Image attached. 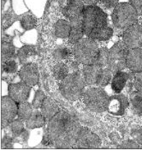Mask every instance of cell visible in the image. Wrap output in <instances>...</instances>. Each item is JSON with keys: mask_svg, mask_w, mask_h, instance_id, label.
<instances>
[{"mask_svg": "<svg viewBox=\"0 0 142 150\" xmlns=\"http://www.w3.org/2000/svg\"><path fill=\"white\" fill-rule=\"evenodd\" d=\"M81 129L78 118L63 109L50 119L47 131L57 149H70L75 147Z\"/></svg>", "mask_w": 142, "mask_h": 150, "instance_id": "obj_1", "label": "cell"}, {"mask_svg": "<svg viewBox=\"0 0 142 150\" xmlns=\"http://www.w3.org/2000/svg\"><path fill=\"white\" fill-rule=\"evenodd\" d=\"M107 21L106 13L101 8L96 5H86L82 15L84 35L93 40L103 28L108 25Z\"/></svg>", "mask_w": 142, "mask_h": 150, "instance_id": "obj_2", "label": "cell"}, {"mask_svg": "<svg viewBox=\"0 0 142 150\" xmlns=\"http://www.w3.org/2000/svg\"><path fill=\"white\" fill-rule=\"evenodd\" d=\"M86 85L82 71L76 70L62 80L59 84V90L65 99L75 101L83 95Z\"/></svg>", "mask_w": 142, "mask_h": 150, "instance_id": "obj_3", "label": "cell"}, {"mask_svg": "<svg viewBox=\"0 0 142 150\" xmlns=\"http://www.w3.org/2000/svg\"><path fill=\"white\" fill-rule=\"evenodd\" d=\"M99 49L95 40L85 38L75 44L73 54L76 61L83 65H89L97 63Z\"/></svg>", "mask_w": 142, "mask_h": 150, "instance_id": "obj_4", "label": "cell"}, {"mask_svg": "<svg viewBox=\"0 0 142 150\" xmlns=\"http://www.w3.org/2000/svg\"><path fill=\"white\" fill-rule=\"evenodd\" d=\"M139 14L131 3H120L113 10L112 22L119 29H127L137 23Z\"/></svg>", "mask_w": 142, "mask_h": 150, "instance_id": "obj_5", "label": "cell"}, {"mask_svg": "<svg viewBox=\"0 0 142 150\" xmlns=\"http://www.w3.org/2000/svg\"><path fill=\"white\" fill-rule=\"evenodd\" d=\"M82 96L84 104L90 111L103 112L107 110L110 97L101 88H90Z\"/></svg>", "mask_w": 142, "mask_h": 150, "instance_id": "obj_6", "label": "cell"}, {"mask_svg": "<svg viewBox=\"0 0 142 150\" xmlns=\"http://www.w3.org/2000/svg\"><path fill=\"white\" fill-rule=\"evenodd\" d=\"M129 49L130 48L124 41H119L110 48L109 52L108 68L112 74L127 68V58Z\"/></svg>", "mask_w": 142, "mask_h": 150, "instance_id": "obj_7", "label": "cell"}, {"mask_svg": "<svg viewBox=\"0 0 142 150\" xmlns=\"http://www.w3.org/2000/svg\"><path fill=\"white\" fill-rule=\"evenodd\" d=\"M18 104L10 96H4L1 100V121L2 128L4 129L11 125L17 115Z\"/></svg>", "mask_w": 142, "mask_h": 150, "instance_id": "obj_8", "label": "cell"}, {"mask_svg": "<svg viewBox=\"0 0 142 150\" xmlns=\"http://www.w3.org/2000/svg\"><path fill=\"white\" fill-rule=\"evenodd\" d=\"M101 145V140L93 132L87 128L81 129L75 145L77 149H98Z\"/></svg>", "mask_w": 142, "mask_h": 150, "instance_id": "obj_9", "label": "cell"}, {"mask_svg": "<svg viewBox=\"0 0 142 150\" xmlns=\"http://www.w3.org/2000/svg\"><path fill=\"white\" fill-rule=\"evenodd\" d=\"M122 39L130 49L142 48V25L135 23L125 29Z\"/></svg>", "mask_w": 142, "mask_h": 150, "instance_id": "obj_10", "label": "cell"}, {"mask_svg": "<svg viewBox=\"0 0 142 150\" xmlns=\"http://www.w3.org/2000/svg\"><path fill=\"white\" fill-rule=\"evenodd\" d=\"M129 105V100L124 94L117 93L110 97L107 111L112 115L122 116L124 114Z\"/></svg>", "mask_w": 142, "mask_h": 150, "instance_id": "obj_11", "label": "cell"}, {"mask_svg": "<svg viewBox=\"0 0 142 150\" xmlns=\"http://www.w3.org/2000/svg\"><path fill=\"white\" fill-rule=\"evenodd\" d=\"M31 90V86L27 85L24 81L12 83L8 87L9 96L13 99L17 104L22 103L27 100L29 96Z\"/></svg>", "mask_w": 142, "mask_h": 150, "instance_id": "obj_12", "label": "cell"}, {"mask_svg": "<svg viewBox=\"0 0 142 150\" xmlns=\"http://www.w3.org/2000/svg\"><path fill=\"white\" fill-rule=\"evenodd\" d=\"M19 76L22 81L27 85L33 87L39 82V70L38 66L34 63L25 64L20 69Z\"/></svg>", "mask_w": 142, "mask_h": 150, "instance_id": "obj_13", "label": "cell"}, {"mask_svg": "<svg viewBox=\"0 0 142 150\" xmlns=\"http://www.w3.org/2000/svg\"><path fill=\"white\" fill-rule=\"evenodd\" d=\"M85 7V4L82 0H69L67 5L63 10V13L69 21L79 19L82 17Z\"/></svg>", "mask_w": 142, "mask_h": 150, "instance_id": "obj_14", "label": "cell"}, {"mask_svg": "<svg viewBox=\"0 0 142 150\" xmlns=\"http://www.w3.org/2000/svg\"><path fill=\"white\" fill-rule=\"evenodd\" d=\"M127 68L133 73L142 71V48L129 49L127 58Z\"/></svg>", "mask_w": 142, "mask_h": 150, "instance_id": "obj_15", "label": "cell"}, {"mask_svg": "<svg viewBox=\"0 0 142 150\" xmlns=\"http://www.w3.org/2000/svg\"><path fill=\"white\" fill-rule=\"evenodd\" d=\"M103 68L104 67H101L98 64L83 66L82 73L86 85L93 86L98 84Z\"/></svg>", "mask_w": 142, "mask_h": 150, "instance_id": "obj_16", "label": "cell"}, {"mask_svg": "<svg viewBox=\"0 0 142 150\" xmlns=\"http://www.w3.org/2000/svg\"><path fill=\"white\" fill-rule=\"evenodd\" d=\"M130 78V74L124 72L122 70L117 71L114 74L111 81V88L116 93H120L125 88L129 79Z\"/></svg>", "mask_w": 142, "mask_h": 150, "instance_id": "obj_17", "label": "cell"}, {"mask_svg": "<svg viewBox=\"0 0 142 150\" xmlns=\"http://www.w3.org/2000/svg\"><path fill=\"white\" fill-rule=\"evenodd\" d=\"M71 25L70 35L69 36V42L71 44H75L82 39L84 35L82 24V17L75 20L70 21Z\"/></svg>", "mask_w": 142, "mask_h": 150, "instance_id": "obj_18", "label": "cell"}, {"mask_svg": "<svg viewBox=\"0 0 142 150\" xmlns=\"http://www.w3.org/2000/svg\"><path fill=\"white\" fill-rule=\"evenodd\" d=\"M59 112L58 105L51 98L46 97L41 106V112L48 122Z\"/></svg>", "mask_w": 142, "mask_h": 150, "instance_id": "obj_19", "label": "cell"}, {"mask_svg": "<svg viewBox=\"0 0 142 150\" xmlns=\"http://www.w3.org/2000/svg\"><path fill=\"white\" fill-rule=\"evenodd\" d=\"M70 30L71 25L70 21L61 19L55 24L54 32H55V35L58 38H62V39L69 38L70 35Z\"/></svg>", "mask_w": 142, "mask_h": 150, "instance_id": "obj_20", "label": "cell"}, {"mask_svg": "<svg viewBox=\"0 0 142 150\" xmlns=\"http://www.w3.org/2000/svg\"><path fill=\"white\" fill-rule=\"evenodd\" d=\"M46 118L43 116L42 112H36L26 121V127L27 129H36L44 126L46 123Z\"/></svg>", "mask_w": 142, "mask_h": 150, "instance_id": "obj_21", "label": "cell"}, {"mask_svg": "<svg viewBox=\"0 0 142 150\" xmlns=\"http://www.w3.org/2000/svg\"><path fill=\"white\" fill-rule=\"evenodd\" d=\"M33 105L24 101L18 104V112L17 116L18 118L22 119V121H27L33 114Z\"/></svg>", "mask_w": 142, "mask_h": 150, "instance_id": "obj_22", "label": "cell"}, {"mask_svg": "<svg viewBox=\"0 0 142 150\" xmlns=\"http://www.w3.org/2000/svg\"><path fill=\"white\" fill-rule=\"evenodd\" d=\"M15 55V47L11 44V41L5 40V38L3 39L2 42V62H5L7 60H10Z\"/></svg>", "mask_w": 142, "mask_h": 150, "instance_id": "obj_23", "label": "cell"}, {"mask_svg": "<svg viewBox=\"0 0 142 150\" xmlns=\"http://www.w3.org/2000/svg\"><path fill=\"white\" fill-rule=\"evenodd\" d=\"M53 75L56 79L63 80L69 75V67L63 63H58L53 67Z\"/></svg>", "mask_w": 142, "mask_h": 150, "instance_id": "obj_24", "label": "cell"}, {"mask_svg": "<svg viewBox=\"0 0 142 150\" xmlns=\"http://www.w3.org/2000/svg\"><path fill=\"white\" fill-rule=\"evenodd\" d=\"M35 54V48L32 46H26L22 47L18 52V58L20 59L21 63L24 64V62L27 61V59L30 56H33Z\"/></svg>", "mask_w": 142, "mask_h": 150, "instance_id": "obj_25", "label": "cell"}, {"mask_svg": "<svg viewBox=\"0 0 142 150\" xmlns=\"http://www.w3.org/2000/svg\"><path fill=\"white\" fill-rule=\"evenodd\" d=\"M112 35H113L112 28H110V26L107 25L95 35L93 40H99V41H105V40H108L109 39H110Z\"/></svg>", "mask_w": 142, "mask_h": 150, "instance_id": "obj_26", "label": "cell"}, {"mask_svg": "<svg viewBox=\"0 0 142 150\" xmlns=\"http://www.w3.org/2000/svg\"><path fill=\"white\" fill-rule=\"evenodd\" d=\"M71 52L68 47L65 46H59L56 48L53 52V58L56 60H63L67 59L70 57Z\"/></svg>", "mask_w": 142, "mask_h": 150, "instance_id": "obj_27", "label": "cell"}, {"mask_svg": "<svg viewBox=\"0 0 142 150\" xmlns=\"http://www.w3.org/2000/svg\"><path fill=\"white\" fill-rule=\"evenodd\" d=\"M112 77V72L110 70L108 67H104L102 69L99 80L98 81V86L99 87H105L110 83V81L111 80Z\"/></svg>", "mask_w": 142, "mask_h": 150, "instance_id": "obj_28", "label": "cell"}, {"mask_svg": "<svg viewBox=\"0 0 142 150\" xmlns=\"http://www.w3.org/2000/svg\"><path fill=\"white\" fill-rule=\"evenodd\" d=\"M11 129L12 135L14 137H18L23 131V121L20 118L18 119H14L11 123Z\"/></svg>", "mask_w": 142, "mask_h": 150, "instance_id": "obj_29", "label": "cell"}, {"mask_svg": "<svg viewBox=\"0 0 142 150\" xmlns=\"http://www.w3.org/2000/svg\"><path fill=\"white\" fill-rule=\"evenodd\" d=\"M21 25L26 30L33 29L36 25V19L31 14H26L21 19Z\"/></svg>", "mask_w": 142, "mask_h": 150, "instance_id": "obj_30", "label": "cell"}, {"mask_svg": "<svg viewBox=\"0 0 142 150\" xmlns=\"http://www.w3.org/2000/svg\"><path fill=\"white\" fill-rule=\"evenodd\" d=\"M131 103L134 108L140 113H142V92L136 91L131 94Z\"/></svg>", "mask_w": 142, "mask_h": 150, "instance_id": "obj_31", "label": "cell"}, {"mask_svg": "<svg viewBox=\"0 0 142 150\" xmlns=\"http://www.w3.org/2000/svg\"><path fill=\"white\" fill-rule=\"evenodd\" d=\"M109 52H110V50H108L106 47H103V48L99 49L98 58L96 64H98L101 67H108Z\"/></svg>", "mask_w": 142, "mask_h": 150, "instance_id": "obj_32", "label": "cell"}, {"mask_svg": "<svg viewBox=\"0 0 142 150\" xmlns=\"http://www.w3.org/2000/svg\"><path fill=\"white\" fill-rule=\"evenodd\" d=\"M46 95L44 92L40 89L37 90L35 93V95H34V98L33 100V107L34 109H39V108H41L42 105L44 103L45 100H46Z\"/></svg>", "mask_w": 142, "mask_h": 150, "instance_id": "obj_33", "label": "cell"}, {"mask_svg": "<svg viewBox=\"0 0 142 150\" xmlns=\"http://www.w3.org/2000/svg\"><path fill=\"white\" fill-rule=\"evenodd\" d=\"M16 19H17V17H16V16L14 13H12V12H7L3 16V28L5 29L6 28H8L9 26H11L12 23H14Z\"/></svg>", "mask_w": 142, "mask_h": 150, "instance_id": "obj_34", "label": "cell"}, {"mask_svg": "<svg viewBox=\"0 0 142 150\" xmlns=\"http://www.w3.org/2000/svg\"><path fill=\"white\" fill-rule=\"evenodd\" d=\"M3 69L7 73H15L17 70V64L12 59L7 60L3 63Z\"/></svg>", "mask_w": 142, "mask_h": 150, "instance_id": "obj_35", "label": "cell"}, {"mask_svg": "<svg viewBox=\"0 0 142 150\" xmlns=\"http://www.w3.org/2000/svg\"><path fill=\"white\" fill-rule=\"evenodd\" d=\"M134 84L137 91L142 92V71L135 73L134 76Z\"/></svg>", "mask_w": 142, "mask_h": 150, "instance_id": "obj_36", "label": "cell"}, {"mask_svg": "<svg viewBox=\"0 0 142 150\" xmlns=\"http://www.w3.org/2000/svg\"><path fill=\"white\" fill-rule=\"evenodd\" d=\"M119 0H99L101 5H103L105 9H114L119 3Z\"/></svg>", "mask_w": 142, "mask_h": 150, "instance_id": "obj_37", "label": "cell"}, {"mask_svg": "<svg viewBox=\"0 0 142 150\" xmlns=\"http://www.w3.org/2000/svg\"><path fill=\"white\" fill-rule=\"evenodd\" d=\"M139 148H140L139 144L133 141H126L122 142V145L119 147V149H136Z\"/></svg>", "mask_w": 142, "mask_h": 150, "instance_id": "obj_38", "label": "cell"}, {"mask_svg": "<svg viewBox=\"0 0 142 150\" xmlns=\"http://www.w3.org/2000/svg\"><path fill=\"white\" fill-rule=\"evenodd\" d=\"M2 149H12L13 148V140L10 137H4L2 140Z\"/></svg>", "mask_w": 142, "mask_h": 150, "instance_id": "obj_39", "label": "cell"}, {"mask_svg": "<svg viewBox=\"0 0 142 150\" xmlns=\"http://www.w3.org/2000/svg\"><path fill=\"white\" fill-rule=\"evenodd\" d=\"M130 3L137 11L139 16L142 15V0H130Z\"/></svg>", "mask_w": 142, "mask_h": 150, "instance_id": "obj_40", "label": "cell"}, {"mask_svg": "<svg viewBox=\"0 0 142 150\" xmlns=\"http://www.w3.org/2000/svg\"><path fill=\"white\" fill-rule=\"evenodd\" d=\"M42 144H43L44 146H51V145H53L52 140H51L50 135H49V132L47 131V129L46 130V132H45V134H44V136H43Z\"/></svg>", "mask_w": 142, "mask_h": 150, "instance_id": "obj_41", "label": "cell"}, {"mask_svg": "<svg viewBox=\"0 0 142 150\" xmlns=\"http://www.w3.org/2000/svg\"><path fill=\"white\" fill-rule=\"evenodd\" d=\"M28 137H29V133H28L27 130H23V131H22V133L18 137H22V139L26 142V141L27 140V138H28Z\"/></svg>", "mask_w": 142, "mask_h": 150, "instance_id": "obj_42", "label": "cell"}, {"mask_svg": "<svg viewBox=\"0 0 142 150\" xmlns=\"http://www.w3.org/2000/svg\"><path fill=\"white\" fill-rule=\"evenodd\" d=\"M83 3L86 5H94L97 2H98L99 0H82Z\"/></svg>", "mask_w": 142, "mask_h": 150, "instance_id": "obj_43", "label": "cell"}]
</instances>
